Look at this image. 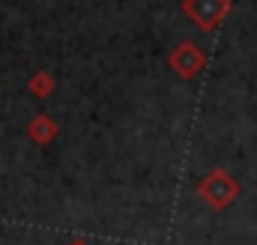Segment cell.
Returning <instances> with one entry per match:
<instances>
[{"mask_svg": "<svg viewBox=\"0 0 257 245\" xmlns=\"http://www.w3.org/2000/svg\"><path fill=\"white\" fill-rule=\"evenodd\" d=\"M54 132H57V126L48 120V117H39V120L30 122V135H33L39 144H48V141L54 138Z\"/></svg>", "mask_w": 257, "mask_h": 245, "instance_id": "cell-3", "label": "cell"}, {"mask_svg": "<svg viewBox=\"0 0 257 245\" xmlns=\"http://www.w3.org/2000/svg\"><path fill=\"white\" fill-rule=\"evenodd\" d=\"M200 66H203V54H200L194 45H183V48L174 54V69H177L180 75H186V78H192Z\"/></svg>", "mask_w": 257, "mask_h": 245, "instance_id": "cell-2", "label": "cell"}, {"mask_svg": "<svg viewBox=\"0 0 257 245\" xmlns=\"http://www.w3.org/2000/svg\"><path fill=\"white\" fill-rule=\"evenodd\" d=\"M69 245H90V242H87V239H72Z\"/></svg>", "mask_w": 257, "mask_h": 245, "instance_id": "cell-5", "label": "cell"}, {"mask_svg": "<svg viewBox=\"0 0 257 245\" xmlns=\"http://www.w3.org/2000/svg\"><path fill=\"white\" fill-rule=\"evenodd\" d=\"M33 90L36 93H51V78L48 75H36L33 78Z\"/></svg>", "mask_w": 257, "mask_h": 245, "instance_id": "cell-4", "label": "cell"}, {"mask_svg": "<svg viewBox=\"0 0 257 245\" xmlns=\"http://www.w3.org/2000/svg\"><path fill=\"white\" fill-rule=\"evenodd\" d=\"M197 194H200L212 209H227V206L236 200L239 185H236V180H233L227 171H212V174H206V177L200 180Z\"/></svg>", "mask_w": 257, "mask_h": 245, "instance_id": "cell-1", "label": "cell"}]
</instances>
